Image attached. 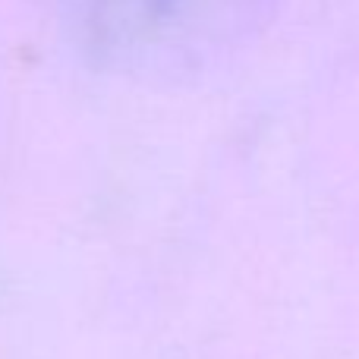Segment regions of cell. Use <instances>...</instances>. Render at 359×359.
I'll return each mask as SVG.
<instances>
[{"label":"cell","mask_w":359,"mask_h":359,"mask_svg":"<svg viewBox=\"0 0 359 359\" xmlns=\"http://www.w3.org/2000/svg\"><path fill=\"white\" fill-rule=\"evenodd\" d=\"M255 0H95L98 48L126 63H174L233 35Z\"/></svg>","instance_id":"1"}]
</instances>
